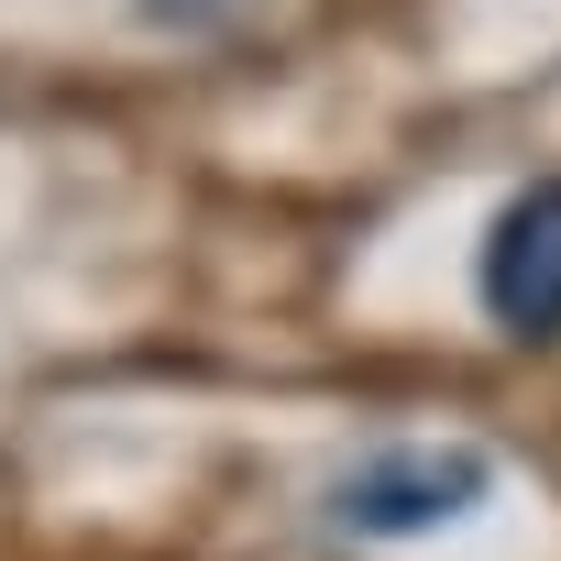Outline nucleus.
<instances>
[{
    "mask_svg": "<svg viewBox=\"0 0 561 561\" xmlns=\"http://www.w3.org/2000/svg\"><path fill=\"white\" fill-rule=\"evenodd\" d=\"M484 495H495V462L473 440H386L331 484V528L342 539H430V528H462Z\"/></svg>",
    "mask_w": 561,
    "mask_h": 561,
    "instance_id": "obj_1",
    "label": "nucleus"
},
{
    "mask_svg": "<svg viewBox=\"0 0 561 561\" xmlns=\"http://www.w3.org/2000/svg\"><path fill=\"white\" fill-rule=\"evenodd\" d=\"M473 287H484V320L506 342H561V176H528L495 209Z\"/></svg>",
    "mask_w": 561,
    "mask_h": 561,
    "instance_id": "obj_2",
    "label": "nucleus"
}]
</instances>
